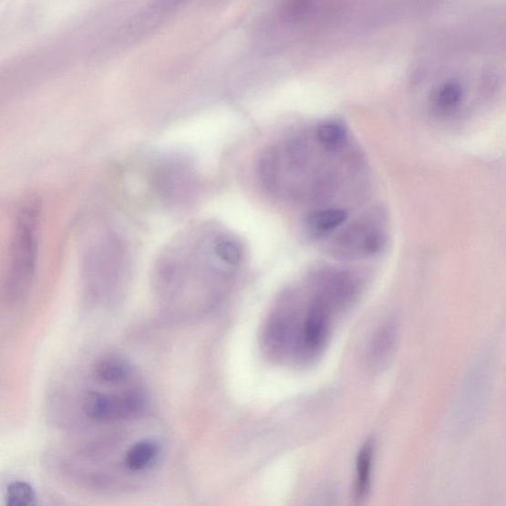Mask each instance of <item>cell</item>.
Here are the masks:
<instances>
[{"instance_id": "6da1fadb", "label": "cell", "mask_w": 506, "mask_h": 506, "mask_svg": "<svg viewBox=\"0 0 506 506\" xmlns=\"http://www.w3.org/2000/svg\"><path fill=\"white\" fill-rule=\"evenodd\" d=\"M218 238L185 232L160 253L152 288L161 310L171 319L196 320L221 300L234 268L222 260Z\"/></svg>"}, {"instance_id": "7a4b0ae2", "label": "cell", "mask_w": 506, "mask_h": 506, "mask_svg": "<svg viewBox=\"0 0 506 506\" xmlns=\"http://www.w3.org/2000/svg\"><path fill=\"white\" fill-rule=\"evenodd\" d=\"M40 207L31 201L22 207L11 240L4 282V299L10 307L26 301L38 263Z\"/></svg>"}, {"instance_id": "3957f363", "label": "cell", "mask_w": 506, "mask_h": 506, "mask_svg": "<svg viewBox=\"0 0 506 506\" xmlns=\"http://www.w3.org/2000/svg\"><path fill=\"white\" fill-rule=\"evenodd\" d=\"M124 246L115 239L89 245L85 255L84 284L92 305H106L117 297L126 276Z\"/></svg>"}, {"instance_id": "277c9868", "label": "cell", "mask_w": 506, "mask_h": 506, "mask_svg": "<svg viewBox=\"0 0 506 506\" xmlns=\"http://www.w3.org/2000/svg\"><path fill=\"white\" fill-rule=\"evenodd\" d=\"M146 406V395L134 387L120 392L91 389L86 392L81 401L85 415L97 422L133 418L142 414Z\"/></svg>"}, {"instance_id": "5b68a950", "label": "cell", "mask_w": 506, "mask_h": 506, "mask_svg": "<svg viewBox=\"0 0 506 506\" xmlns=\"http://www.w3.org/2000/svg\"><path fill=\"white\" fill-rule=\"evenodd\" d=\"M298 309L291 302L281 305L268 320L263 333V346L275 358L300 356L303 323Z\"/></svg>"}, {"instance_id": "8992f818", "label": "cell", "mask_w": 506, "mask_h": 506, "mask_svg": "<svg viewBox=\"0 0 506 506\" xmlns=\"http://www.w3.org/2000/svg\"><path fill=\"white\" fill-rule=\"evenodd\" d=\"M387 234L381 229L357 225L347 230L336 242L334 253L346 260H357L377 255L385 250Z\"/></svg>"}, {"instance_id": "52a82bcc", "label": "cell", "mask_w": 506, "mask_h": 506, "mask_svg": "<svg viewBox=\"0 0 506 506\" xmlns=\"http://www.w3.org/2000/svg\"><path fill=\"white\" fill-rule=\"evenodd\" d=\"M315 297L321 300L333 313L346 307L357 293L355 277L340 270H328L317 277Z\"/></svg>"}, {"instance_id": "ba28073f", "label": "cell", "mask_w": 506, "mask_h": 506, "mask_svg": "<svg viewBox=\"0 0 506 506\" xmlns=\"http://www.w3.org/2000/svg\"><path fill=\"white\" fill-rule=\"evenodd\" d=\"M332 313L321 300L314 298L304 317L300 357L313 358L323 349Z\"/></svg>"}, {"instance_id": "9c48e42d", "label": "cell", "mask_w": 506, "mask_h": 506, "mask_svg": "<svg viewBox=\"0 0 506 506\" xmlns=\"http://www.w3.org/2000/svg\"><path fill=\"white\" fill-rule=\"evenodd\" d=\"M491 372L488 361H480L468 373L461 395L465 415L477 417L480 414L489 397Z\"/></svg>"}, {"instance_id": "30bf717a", "label": "cell", "mask_w": 506, "mask_h": 506, "mask_svg": "<svg viewBox=\"0 0 506 506\" xmlns=\"http://www.w3.org/2000/svg\"><path fill=\"white\" fill-rule=\"evenodd\" d=\"M134 368L130 361L118 355H106L93 363L91 378L105 387H126L134 380Z\"/></svg>"}, {"instance_id": "8fae6325", "label": "cell", "mask_w": 506, "mask_h": 506, "mask_svg": "<svg viewBox=\"0 0 506 506\" xmlns=\"http://www.w3.org/2000/svg\"><path fill=\"white\" fill-rule=\"evenodd\" d=\"M374 457L375 440L370 438L362 444L356 456L355 486H353V500L356 506L363 505L369 497Z\"/></svg>"}, {"instance_id": "7c38bea8", "label": "cell", "mask_w": 506, "mask_h": 506, "mask_svg": "<svg viewBox=\"0 0 506 506\" xmlns=\"http://www.w3.org/2000/svg\"><path fill=\"white\" fill-rule=\"evenodd\" d=\"M398 336L396 320L385 322L377 329L368 349V361L373 368H382L394 355Z\"/></svg>"}, {"instance_id": "4fadbf2b", "label": "cell", "mask_w": 506, "mask_h": 506, "mask_svg": "<svg viewBox=\"0 0 506 506\" xmlns=\"http://www.w3.org/2000/svg\"><path fill=\"white\" fill-rule=\"evenodd\" d=\"M161 452L157 440L142 439L134 443L124 456L126 469L134 473L144 472L156 463Z\"/></svg>"}, {"instance_id": "5bb4252c", "label": "cell", "mask_w": 506, "mask_h": 506, "mask_svg": "<svg viewBox=\"0 0 506 506\" xmlns=\"http://www.w3.org/2000/svg\"><path fill=\"white\" fill-rule=\"evenodd\" d=\"M347 218V211L344 209H326L314 212L308 222L314 232L325 233L343 225Z\"/></svg>"}, {"instance_id": "9a60e30c", "label": "cell", "mask_w": 506, "mask_h": 506, "mask_svg": "<svg viewBox=\"0 0 506 506\" xmlns=\"http://www.w3.org/2000/svg\"><path fill=\"white\" fill-rule=\"evenodd\" d=\"M5 506H38L36 491L27 481H11L6 489Z\"/></svg>"}, {"instance_id": "2e32d148", "label": "cell", "mask_w": 506, "mask_h": 506, "mask_svg": "<svg viewBox=\"0 0 506 506\" xmlns=\"http://www.w3.org/2000/svg\"><path fill=\"white\" fill-rule=\"evenodd\" d=\"M463 98V88L457 81H446L434 93V103L443 110H452Z\"/></svg>"}, {"instance_id": "e0dca14e", "label": "cell", "mask_w": 506, "mask_h": 506, "mask_svg": "<svg viewBox=\"0 0 506 506\" xmlns=\"http://www.w3.org/2000/svg\"><path fill=\"white\" fill-rule=\"evenodd\" d=\"M320 142L327 148H337L345 143L346 132L345 128L336 123H325L317 130Z\"/></svg>"}]
</instances>
